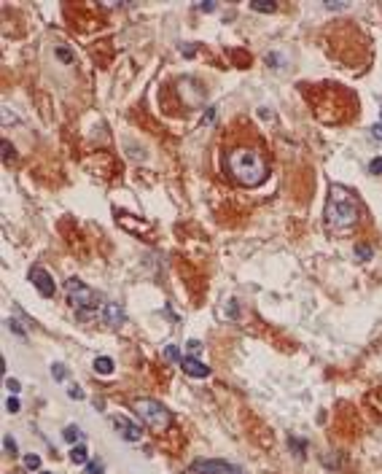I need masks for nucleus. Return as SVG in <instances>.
<instances>
[{"mask_svg": "<svg viewBox=\"0 0 382 474\" xmlns=\"http://www.w3.org/2000/svg\"><path fill=\"white\" fill-rule=\"evenodd\" d=\"M186 348H189L191 356H196V353L202 350V342H199V339H189V342H186Z\"/></svg>", "mask_w": 382, "mask_h": 474, "instance_id": "b1692460", "label": "nucleus"}, {"mask_svg": "<svg viewBox=\"0 0 382 474\" xmlns=\"http://www.w3.org/2000/svg\"><path fill=\"white\" fill-rule=\"evenodd\" d=\"M326 226L334 232H350L361 218V202L347 186L334 183L326 202Z\"/></svg>", "mask_w": 382, "mask_h": 474, "instance_id": "f257e3e1", "label": "nucleus"}, {"mask_svg": "<svg viewBox=\"0 0 382 474\" xmlns=\"http://www.w3.org/2000/svg\"><path fill=\"white\" fill-rule=\"evenodd\" d=\"M95 372H100V375H113V358H108V356L95 358Z\"/></svg>", "mask_w": 382, "mask_h": 474, "instance_id": "9b49d317", "label": "nucleus"}, {"mask_svg": "<svg viewBox=\"0 0 382 474\" xmlns=\"http://www.w3.org/2000/svg\"><path fill=\"white\" fill-rule=\"evenodd\" d=\"M8 159H14V146L8 140H3V162H8Z\"/></svg>", "mask_w": 382, "mask_h": 474, "instance_id": "5701e85b", "label": "nucleus"}, {"mask_svg": "<svg viewBox=\"0 0 382 474\" xmlns=\"http://www.w3.org/2000/svg\"><path fill=\"white\" fill-rule=\"evenodd\" d=\"M369 172H374V175H382V157H374L372 162H369Z\"/></svg>", "mask_w": 382, "mask_h": 474, "instance_id": "6ab92c4d", "label": "nucleus"}, {"mask_svg": "<svg viewBox=\"0 0 382 474\" xmlns=\"http://www.w3.org/2000/svg\"><path fill=\"white\" fill-rule=\"evenodd\" d=\"M24 469H30V472L41 469V456H35V453H27V456H24Z\"/></svg>", "mask_w": 382, "mask_h": 474, "instance_id": "2eb2a0df", "label": "nucleus"}, {"mask_svg": "<svg viewBox=\"0 0 382 474\" xmlns=\"http://www.w3.org/2000/svg\"><path fill=\"white\" fill-rule=\"evenodd\" d=\"M51 377L62 383V380L68 377V369H65V364H51Z\"/></svg>", "mask_w": 382, "mask_h": 474, "instance_id": "a211bd4d", "label": "nucleus"}, {"mask_svg": "<svg viewBox=\"0 0 382 474\" xmlns=\"http://www.w3.org/2000/svg\"><path fill=\"white\" fill-rule=\"evenodd\" d=\"M164 358H167V361H178V364L183 361V356H181V350H178V345H167V348H164Z\"/></svg>", "mask_w": 382, "mask_h": 474, "instance_id": "dca6fc26", "label": "nucleus"}, {"mask_svg": "<svg viewBox=\"0 0 382 474\" xmlns=\"http://www.w3.org/2000/svg\"><path fill=\"white\" fill-rule=\"evenodd\" d=\"M380 119H382V108H380Z\"/></svg>", "mask_w": 382, "mask_h": 474, "instance_id": "7c9ffc66", "label": "nucleus"}, {"mask_svg": "<svg viewBox=\"0 0 382 474\" xmlns=\"http://www.w3.org/2000/svg\"><path fill=\"white\" fill-rule=\"evenodd\" d=\"M5 410L14 415V412H19V399L16 396H8V402H5Z\"/></svg>", "mask_w": 382, "mask_h": 474, "instance_id": "393cba45", "label": "nucleus"}, {"mask_svg": "<svg viewBox=\"0 0 382 474\" xmlns=\"http://www.w3.org/2000/svg\"><path fill=\"white\" fill-rule=\"evenodd\" d=\"M65 291H68L70 305L78 307V310H97V307H100L97 291H92L89 286H84L78 278H70L68 283H65Z\"/></svg>", "mask_w": 382, "mask_h": 474, "instance_id": "20e7f679", "label": "nucleus"}, {"mask_svg": "<svg viewBox=\"0 0 382 474\" xmlns=\"http://www.w3.org/2000/svg\"><path fill=\"white\" fill-rule=\"evenodd\" d=\"M70 461L78 466H84V464H89V450L84 445H73V450H70Z\"/></svg>", "mask_w": 382, "mask_h": 474, "instance_id": "9d476101", "label": "nucleus"}, {"mask_svg": "<svg viewBox=\"0 0 382 474\" xmlns=\"http://www.w3.org/2000/svg\"><path fill=\"white\" fill-rule=\"evenodd\" d=\"M30 280H32V286H35L38 289V294H41V297H46V299H51L57 294V286H54V280H51V275L49 272L43 270L41 264H35L30 270Z\"/></svg>", "mask_w": 382, "mask_h": 474, "instance_id": "423d86ee", "label": "nucleus"}, {"mask_svg": "<svg viewBox=\"0 0 382 474\" xmlns=\"http://www.w3.org/2000/svg\"><path fill=\"white\" fill-rule=\"evenodd\" d=\"M372 135L377 138V140H382V124H374V127H372Z\"/></svg>", "mask_w": 382, "mask_h": 474, "instance_id": "c85d7f7f", "label": "nucleus"}, {"mask_svg": "<svg viewBox=\"0 0 382 474\" xmlns=\"http://www.w3.org/2000/svg\"><path fill=\"white\" fill-rule=\"evenodd\" d=\"M250 8H253V11H261V14H272L278 5H275L272 0H253V3H250Z\"/></svg>", "mask_w": 382, "mask_h": 474, "instance_id": "f8f14e48", "label": "nucleus"}, {"mask_svg": "<svg viewBox=\"0 0 382 474\" xmlns=\"http://www.w3.org/2000/svg\"><path fill=\"white\" fill-rule=\"evenodd\" d=\"M355 259H361V262H369V259H372L374 256V251L372 248H369V245H364V243H358V245H355Z\"/></svg>", "mask_w": 382, "mask_h": 474, "instance_id": "4468645a", "label": "nucleus"}, {"mask_svg": "<svg viewBox=\"0 0 382 474\" xmlns=\"http://www.w3.org/2000/svg\"><path fill=\"white\" fill-rule=\"evenodd\" d=\"M132 407H135V412L140 415V420L148 426L151 431H167L170 423H173L170 410L162 402H156V399H135Z\"/></svg>", "mask_w": 382, "mask_h": 474, "instance_id": "7ed1b4c3", "label": "nucleus"}, {"mask_svg": "<svg viewBox=\"0 0 382 474\" xmlns=\"http://www.w3.org/2000/svg\"><path fill=\"white\" fill-rule=\"evenodd\" d=\"M41 474H51V472H41Z\"/></svg>", "mask_w": 382, "mask_h": 474, "instance_id": "2f4dec72", "label": "nucleus"}, {"mask_svg": "<svg viewBox=\"0 0 382 474\" xmlns=\"http://www.w3.org/2000/svg\"><path fill=\"white\" fill-rule=\"evenodd\" d=\"M102 472V461H89L87 464V474H100Z\"/></svg>", "mask_w": 382, "mask_h": 474, "instance_id": "4be33fe9", "label": "nucleus"}, {"mask_svg": "<svg viewBox=\"0 0 382 474\" xmlns=\"http://www.w3.org/2000/svg\"><path fill=\"white\" fill-rule=\"evenodd\" d=\"M102 321L108 326H121L124 323V307L116 302H105L102 305Z\"/></svg>", "mask_w": 382, "mask_h": 474, "instance_id": "1a4fd4ad", "label": "nucleus"}, {"mask_svg": "<svg viewBox=\"0 0 382 474\" xmlns=\"http://www.w3.org/2000/svg\"><path fill=\"white\" fill-rule=\"evenodd\" d=\"M189 474H245V472H242L240 466H234V464H226V461H205V458H199V461L191 464Z\"/></svg>", "mask_w": 382, "mask_h": 474, "instance_id": "39448f33", "label": "nucleus"}, {"mask_svg": "<svg viewBox=\"0 0 382 474\" xmlns=\"http://www.w3.org/2000/svg\"><path fill=\"white\" fill-rule=\"evenodd\" d=\"M57 57H59V59H62V62H68V65H70V62H73V54H70V51H68V49H57Z\"/></svg>", "mask_w": 382, "mask_h": 474, "instance_id": "a878e982", "label": "nucleus"}, {"mask_svg": "<svg viewBox=\"0 0 382 474\" xmlns=\"http://www.w3.org/2000/svg\"><path fill=\"white\" fill-rule=\"evenodd\" d=\"M3 450L8 453V456H16V439L11 437V434H5V437H3Z\"/></svg>", "mask_w": 382, "mask_h": 474, "instance_id": "f3484780", "label": "nucleus"}, {"mask_svg": "<svg viewBox=\"0 0 382 474\" xmlns=\"http://www.w3.org/2000/svg\"><path fill=\"white\" fill-rule=\"evenodd\" d=\"M226 164H229V172H232L234 181L248 186V189L261 186L267 181V175H269V164H267L264 154L256 151V149H234V151H229Z\"/></svg>", "mask_w": 382, "mask_h": 474, "instance_id": "f03ea898", "label": "nucleus"}, {"mask_svg": "<svg viewBox=\"0 0 382 474\" xmlns=\"http://www.w3.org/2000/svg\"><path fill=\"white\" fill-rule=\"evenodd\" d=\"M5 323H8V329H11V331H16L19 337H24V329H22V326H19V323L14 321V318H8V321H5Z\"/></svg>", "mask_w": 382, "mask_h": 474, "instance_id": "bb28decb", "label": "nucleus"}, {"mask_svg": "<svg viewBox=\"0 0 382 474\" xmlns=\"http://www.w3.org/2000/svg\"><path fill=\"white\" fill-rule=\"evenodd\" d=\"M181 366H183V372H186V375H191V377H207V375H210V366H205L196 356H183Z\"/></svg>", "mask_w": 382, "mask_h": 474, "instance_id": "6e6552de", "label": "nucleus"}, {"mask_svg": "<svg viewBox=\"0 0 382 474\" xmlns=\"http://www.w3.org/2000/svg\"><path fill=\"white\" fill-rule=\"evenodd\" d=\"M68 396H70V399H76V402H81V399L87 396V393L78 388V385H70V388H68Z\"/></svg>", "mask_w": 382, "mask_h": 474, "instance_id": "412c9836", "label": "nucleus"}, {"mask_svg": "<svg viewBox=\"0 0 382 474\" xmlns=\"http://www.w3.org/2000/svg\"><path fill=\"white\" fill-rule=\"evenodd\" d=\"M215 3H199V11H213Z\"/></svg>", "mask_w": 382, "mask_h": 474, "instance_id": "c756f323", "label": "nucleus"}, {"mask_svg": "<svg viewBox=\"0 0 382 474\" xmlns=\"http://www.w3.org/2000/svg\"><path fill=\"white\" fill-rule=\"evenodd\" d=\"M5 388H8V391L16 396V393L22 391V385H19V380H14V377H5Z\"/></svg>", "mask_w": 382, "mask_h": 474, "instance_id": "aec40b11", "label": "nucleus"}, {"mask_svg": "<svg viewBox=\"0 0 382 474\" xmlns=\"http://www.w3.org/2000/svg\"><path fill=\"white\" fill-rule=\"evenodd\" d=\"M328 11H339V8H347V3H326Z\"/></svg>", "mask_w": 382, "mask_h": 474, "instance_id": "cd10ccee", "label": "nucleus"}, {"mask_svg": "<svg viewBox=\"0 0 382 474\" xmlns=\"http://www.w3.org/2000/svg\"><path fill=\"white\" fill-rule=\"evenodd\" d=\"M62 437H65V442L76 445L78 439H81V429H78V426H68V429L62 431Z\"/></svg>", "mask_w": 382, "mask_h": 474, "instance_id": "ddd939ff", "label": "nucleus"}, {"mask_svg": "<svg viewBox=\"0 0 382 474\" xmlns=\"http://www.w3.org/2000/svg\"><path fill=\"white\" fill-rule=\"evenodd\" d=\"M110 423H113V429L121 434V437L127 439V442H140L143 431H140V426H135V423H132V420H127L124 415H116L113 420H110Z\"/></svg>", "mask_w": 382, "mask_h": 474, "instance_id": "0eeeda50", "label": "nucleus"}]
</instances>
